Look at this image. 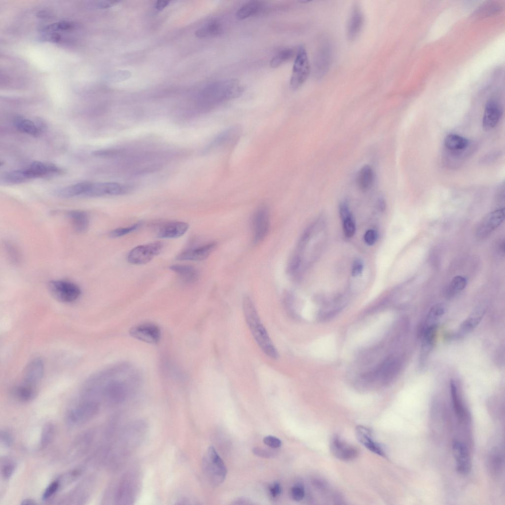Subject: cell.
Here are the masks:
<instances>
[{
    "mask_svg": "<svg viewBox=\"0 0 505 505\" xmlns=\"http://www.w3.org/2000/svg\"><path fill=\"white\" fill-rule=\"evenodd\" d=\"M243 310L247 324L255 341L262 352L272 359H277L279 354L263 326L252 299L245 295L242 300Z\"/></svg>",
    "mask_w": 505,
    "mask_h": 505,
    "instance_id": "6da1fadb",
    "label": "cell"
},
{
    "mask_svg": "<svg viewBox=\"0 0 505 505\" xmlns=\"http://www.w3.org/2000/svg\"><path fill=\"white\" fill-rule=\"evenodd\" d=\"M203 469L208 481L213 486L219 485L226 477V466L213 446L209 447L203 458Z\"/></svg>",
    "mask_w": 505,
    "mask_h": 505,
    "instance_id": "7a4b0ae2",
    "label": "cell"
},
{
    "mask_svg": "<svg viewBox=\"0 0 505 505\" xmlns=\"http://www.w3.org/2000/svg\"><path fill=\"white\" fill-rule=\"evenodd\" d=\"M52 296L62 302H72L77 299L81 293L79 287L75 283L67 280L50 281L48 284Z\"/></svg>",
    "mask_w": 505,
    "mask_h": 505,
    "instance_id": "3957f363",
    "label": "cell"
},
{
    "mask_svg": "<svg viewBox=\"0 0 505 505\" xmlns=\"http://www.w3.org/2000/svg\"><path fill=\"white\" fill-rule=\"evenodd\" d=\"M164 244L161 242H155L138 246L128 253L127 261L133 264H145L158 255L162 251Z\"/></svg>",
    "mask_w": 505,
    "mask_h": 505,
    "instance_id": "277c9868",
    "label": "cell"
},
{
    "mask_svg": "<svg viewBox=\"0 0 505 505\" xmlns=\"http://www.w3.org/2000/svg\"><path fill=\"white\" fill-rule=\"evenodd\" d=\"M310 72V63L306 51L303 47L299 48L293 64L290 79V86L296 90L306 80Z\"/></svg>",
    "mask_w": 505,
    "mask_h": 505,
    "instance_id": "5b68a950",
    "label": "cell"
},
{
    "mask_svg": "<svg viewBox=\"0 0 505 505\" xmlns=\"http://www.w3.org/2000/svg\"><path fill=\"white\" fill-rule=\"evenodd\" d=\"M139 487L138 475L128 473L122 477L115 492L116 501L120 504H132L137 496Z\"/></svg>",
    "mask_w": 505,
    "mask_h": 505,
    "instance_id": "8992f818",
    "label": "cell"
},
{
    "mask_svg": "<svg viewBox=\"0 0 505 505\" xmlns=\"http://www.w3.org/2000/svg\"><path fill=\"white\" fill-rule=\"evenodd\" d=\"M504 218V208L489 213L477 225L475 231L476 236L479 239L486 237L502 224Z\"/></svg>",
    "mask_w": 505,
    "mask_h": 505,
    "instance_id": "52a82bcc",
    "label": "cell"
},
{
    "mask_svg": "<svg viewBox=\"0 0 505 505\" xmlns=\"http://www.w3.org/2000/svg\"><path fill=\"white\" fill-rule=\"evenodd\" d=\"M329 448L334 457L343 461H352L359 454L356 446L346 442L337 434H334L331 438Z\"/></svg>",
    "mask_w": 505,
    "mask_h": 505,
    "instance_id": "ba28073f",
    "label": "cell"
},
{
    "mask_svg": "<svg viewBox=\"0 0 505 505\" xmlns=\"http://www.w3.org/2000/svg\"><path fill=\"white\" fill-rule=\"evenodd\" d=\"M134 338L147 343L155 344L160 339V329L158 325L151 323H144L133 326L129 331Z\"/></svg>",
    "mask_w": 505,
    "mask_h": 505,
    "instance_id": "9c48e42d",
    "label": "cell"
},
{
    "mask_svg": "<svg viewBox=\"0 0 505 505\" xmlns=\"http://www.w3.org/2000/svg\"><path fill=\"white\" fill-rule=\"evenodd\" d=\"M129 190L128 187L116 182H90L83 195L89 197L118 195L125 194Z\"/></svg>",
    "mask_w": 505,
    "mask_h": 505,
    "instance_id": "30bf717a",
    "label": "cell"
},
{
    "mask_svg": "<svg viewBox=\"0 0 505 505\" xmlns=\"http://www.w3.org/2000/svg\"><path fill=\"white\" fill-rule=\"evenodd\" d=\"M254 244H258L266 236L269 228V214L264 206L258 208L252 218Z\"/></svg>",
    "mask_w": 505,
    "mask_h": 505,
    "instance_id": "8fae6325",
    "label": "cell"
},
{
    "mask_svg": "<svg viewBox=\"0 0 505 505\" xmlns=\"http://www.w3.org/2000/svg\"><path fill=\"white\" fill-rule=\"evenodd\" d=\"M355 435L359 442L368 450L379 456L387 457L383 446L375 440L369 428L362 425L357 426Z\"/></svg>",
    "mask_w": 505,
    "mask_h": 505,
    "instance_id": "7c38bea8",
    "label": "cell"
},
{
    "mask_svg": "<svg viewBox=\"0 0 505 505\" xmlns=\"http://www.w3.org/2000/svg\"><path fill=\"white\" fill-rule=\"evenodd\" d=\"M332 57L331 46L328 41L322 43L316 54L314 62L315 74L317 78L322 77L330 67Z\"/></svg>",
    "mask_w": 505,
    "mask_h": 505,
    "instance_id": "4fadbf2b",
    "label": "cell"
},
{
    "mask_svg": "<svg viewBox=\"0 0 505 505\" xmlns=\"http://www.w3.org/2000/svg\"><path fill=\"white\" fill-rule=\"evenodd\" d=\"M188 224L182 221H169L158 224L156 236L160 238H176L182 236L188 230Z\"/></svg>",
    "mask_w": 505,
    "mask_h": 505,
    "instance_id": "5bb4252c",
    "label": "cell"
},
{
    "mask_svg": "<svg viewBox=\"0 0 505 505\" xmlns=\"http://www.w3.org/2000/svg\"><path fill=\"white\" fill-rule=\"evenodd\" d=\"M364 17L359 4H354L352 8L347 25V36L349 40H355L360 34L363 26Z\"/></svg>",
    "mask_w": 505,
    "mask_h": 505,
    "instance_id": "9a60e30c",
    "label": "cell"
},
{
    "mask_svg": "<svg viewBox=\"0 0 505 505\" xmlns=\"http://www.w3.org/2000/svg\"><path fill=\"white\" fill-rule=\"evenodd\" d=\"M98 405L94 402L83 403L72 409L68 415V420L72 424L78 425L85 423L93 418L97 413Z\"/></svg>",
    "mask_w": 505,
    "mask_h": 505,
    "instance_id": "2e32d148",
    "label": "cell"
},
{
    "mask_svg": "<svg viewBox=\"0 0 505 505\" xmlns=\"http://www.w3.org/2000/svg\"><path fill=\"white\" fill-rule=\"evenodd\" d=\"M216 243L212 242L184 250L177 256L178 260L201 261L206 259L214 251Z\"/></svg>",
    "mask_w": 505,
    "mask_h": 505,
    "instance_id": "e0dca14e",
    "label": "cell"
},
{
    "mask_svg": "<svg viewBox=\"0 0 505 505\" xmlns=\"http://www.w3.org/2000/svg\"><path fill=\"white\" fill-rule=\"evenodd\" d=\"M503 114L500 104L496 101L490 100L485 106L482 120V127L485 131H489L495 128L499 122Z\"/></svg>",
    "mask_w": 505,
    "mask_h": 505,
    "instance_id": "ac0fdd59",
    "label": "cell"
},
{
    "mask_svg": "<svg viewBox=\"0 0 505 505\" xmlns=\"http://www.w3.org/2000/svg\"><path fill=\"white\" fill-rule=\"evenodd\" d=\"M452 451L456 462V468L460 474H468L471 469V460L467 447L463 443L454 441Z\"/></svg>",
    "mask_w": 505,
    "mask_h": 505,
    "instance_id": "d6986e66",
    "label": "cell"
},
{
    "mask_svg": "<svg viewBox=\"0 0 505 505\" xmlns=\"http://www.w3.org/2000/svg\"><path fill=\"white\" fill-rule=\"evenodd\" d=\"M28 179H33L49 174H62L64 170L52 163H45L34 161L26 168L23 169Z\"/></svg>",
    "mask_w": 505,
    "mask_h": 505,
    "instance_id": "ffe728a7",
    "label": "cell"
},
{
    "mask_svg": "<svg viewBox=\"0 0 505 505\" xmlns=\"http://www.w3.org/2000/svg\"><path fill=\"white\" fill-rule=\"evenodd\" d=\"M241 128L237 126L230 128L218 135L210 145V148H225L235 144L240 138Z\"/></svg>",
    "mask_w": 505,
    "mask_h": 505,
    "instance_id": "44dd1931",
    "label": "cell"
},
{
    "mask_svg": "<svg viewBox=\"0 0 505 505\" xmlns=\"http://www.w3.org/2000/svg\"><path fill=\"white\" fill-rule=\"evenodd\" d=\"M44 372V364L40 359H35L27 365L24 372V383L34 386L41 379Z\"/></svg>",
    "mask_w": 505,
    "mask_h": 505,
    "instance_id": "7402d4cb",
    "label": "cell"
},
{
    "mask_svg": "<svg viewBox=\"0 0 505 505\" xmlns=\"http://www.w3.org/2000/svg\"><path fill=\"white\" fill-rule=\"evenodd\" d=\"M436 332V324L424 327L420 356V361L422 364L425 361L434 346Z\"/></svg>",
    "mask_w": 505,
    "mask_h": 505,
    "instance_id": "603a6c76",
    "label": "cell"
},
{
    "mask_svg": "<svg viewBox=\"0 0 505 505\" xmlns=\"http://www.w3.org/2000/svg\"><path fill=\"white\" fill-rule=\"evenodd\" d=\"M170 269L178 274L182 281L186 284L195 283L199 277L198 270L194 266L185 264H175Z\"/></svg>",
    "mask_w": 505,
    "mask_h": 505,
    "instance_id": "cb8c5ba5",
    "label": "cell"
},
{
    "mask_svg": "<svg viewBox=\"0 0 505 505\" xmlns=\"http://www.w3.org/2000/svg\"><path fill=\"white\" fill-rule=\"evenodd\" d=\"M73 229L78 233L85 232L88 228L89 219L88 215L84 211L71 210L67 213Z\"/></svg>",
    "mask_w": 505,
    "mask_h": 505,
    "instance_id": "d4e9b609",
    "label": "cell"
},
{
    "mask_svg": "<svg viewBox=\"0 0 505 505\" xmlns=\"http://www.w3.org/2000/svg\"><path fill=\"white\" fill-rule=\"evenodd\" d=\"M357 184L362 191L368 190L372 186L374 180V173L371 166L364 165L359 170L357 176Z\"/></svg>",
    "mask_w": 505,
    "mask_h": 505,
    "instance_id": "484cf974",
    "label": "cell"
},
{
    "mask_svg": "<svg viewBox=\"0 0 505 505\" xmlns=\"http://www.w3.org/2000/svg\"><path fill=\"white\" fill-rule=\"evenodd\" d=\"M90 182L83 181L66 187L59 188L56 190L55 194L62 197H72L80 195H84L87 189Z\"/></svg>",
    "mask_w": 505,
    "mask_h": 505,
    "instance_id": "4316f807",
    "label": "cell"
},
{
    "mask_svg": "<svg viewBox=\"0 0 505 505\" xmlns=\"http://www.w3.org/2000/svg\"><path fill=\"white\" fill-rule=\"evenodd\" d=\"M222 32V27L220 22L212 20L197 30L195 34L199 37H210L220 35Z\"/></svg>",
    "mask_w": 505,
    "mask_h": 505,
    "instance_id": "83f0119b",
    "label": "cell"
},
{
    "mask_svg": "<svg viewBox=\"0 0 505 505\" xmlns=\"http://www.w3.org/2000/svg\"><path fill=\"white\" fill-rule=\"evenodd\" d=\"M262 7V4L258 1H248L237 11L236 18L242 20L255 15L260 11Z\"/></svg>",
    "mask_w": 505,
    "mask_h": 505,
    "instance_id": "f1b7e54d",
    "label": "cell"
},
{
    "mask_svg": "<svg viewBox=\"0 0 505 505\" xmlns=\"http://www.w3.org/2000/svg\"><path fill=\"white\" fill-rule=\"evenodd\" d=\"M484 313V311L482 309H477L474 311L462 323L460 326V332L464 334L472 330L481 321Z\"/></svg>",
    "mask_w": 505,
    "mask_h": 505,
    "instance_id": "f546056e",
    "label": "cell"
},
{
    "mask_svg": "<svg viewBox=\"0 0 505 505\" xmlns=\"http://www.w3.org/2000/svg\"><path fill=\"white\" fill-rule=\"evenodd\" d=\"M14 124L19 131L34 137H38L41 134L36 123L30 120L18 118L15 120Z\"/></svg>",
    "mask_w": 505,
    "mask_h": 505,
    "instance_id": "4dcf8cb0",
    "label": "cell"
},
{
    "mask_svg": "<svg viewBox=\"0 0 505 505\" xmlns=\"http://www.w3.org/2000/svg\"><path fill=\"white\" fill-rule=\"evenodd\" d=\"M444 146L451 150L465 149L469 145L468 140L458 135L451 134L446 136L444 140Z\"/></svg>",
    "mask_w": 505,
    "mask_h": 505,
    "instance_id": "1f68e13d",
    "label": "cell"
},
{
    "mask_svg": "<svg viewBox=\"0 0 505 505\" xmlns=\"http://www.w3.org/2000/svg\"><path fill=\"white\" fill-rule=\"evenodd\" d=\"M467 284V280L465 277L462 276L455 277L445 289L444 291L445 297L448 298L453 297L465 289Z\"/></svg>",
    "mask_w": 505,
    "mask_h": 505,
    "instance_id": "d6a6232c",
    "label": "cell"
},
{
    "mask_svg": "<svg viewBox=\"0 0 505 505\" xmlns=\"http://www.w3.org/2000/svg\"><path fill=\"white\" fill-rule=\"evenodd\" d=\"M13 393L19 400L27 401L35 397L36 391L35 387L23 384L16 387L14 389Z\"/></svg>",
    "mask_w": 505,
    "mask_h": 505,
    "instance_id": "836d02e7",
    "label": "cell"
},
{
    "mask_svg": "<svg viewBox=\"0 0 505 505\" xmlns=\"http://www.w3.org/2000/svg\"><path fill=\"white\" fill-rule=\"evenodd\" d=\"M445 310V307L443 303H437L433 305L428 313L424 327L436 324V322L444 314Z\"/></svg>",
    "mask_w": 505,
    "mask_h": 505,
    "instance_id": "e575fe53",
    "label": "cell"
},
{
    "mask_svg": "<svg viewBox=\"0 0 505 505\" xmlns=\"http://www.w3.org/2000/svg\"><path fill=\"white\" fill-rule=\"evenodd\" d=\"M450 388L452 405L455 413L458 418H462L464 414V408L454 381L451 382Z\"/></svg>",
    "mask_w": 505,
    "mask_h": 505,
    "instance_id": "d590c367",
    "label": "cell"
},
{
    "mask_svg": "<svg viewBox=\"0 0 505 505\" xmlns=\"http://www.w3.org/2000/svg\"><path fill=\"white\" fill-rule=\"evenodd\" d=\"M294 51L291 48H286L279 51L271 59L270 66L272 68H276L290 59L293 56Z\"/></svg>",
    "mask_w": 505,
    "mask_h": 505,
    "instance_id": "8d00e7d4",
    "label": "cell"
},
{
    "mask_svg": "<svg viewBox=\"0 0 505 505\" xmlns=\"http://www.w3.org/2000/svg\"><path fill=\"white\" fill-rule=\"evenodd\" d=\"M4 247L10 263L15 265H19L21 261V256L16 246L13 243L8 241L4 243Z\"/></svg>",
    "mask_w": 505,
    "mask_h": 505,
    "instance_id": "74e56055",
    "label": "cell"
},
{
    "mask_svg": "<svg viewBox=\"0 0 505 505\" xmlns=\"http://www.w3.org/2000/svg\"><path fill=\"white\" fill-rule=\"evenodd\" d=\"M503 458L501 452L498 448L493 449L489 459V465L491 470L495 474H497L502 469Z\"/></svg>",
    "mask_w": 505,
    "mask_h": 505,
    "instance_id": "f35d334b",
    "label": "cell"
},
{
    "mask_svg": "<svg viewBox=\"0 0 505 505\" xmlns=\"http://www.w3.org/2000/svg\"><path fill=\"white\" fill-rule=\"evenodd\" d=\"M74 26L72 22L64 21L51 24L43 27L41 30L45 33L55 32L58 31L70 30L72 29Z\"/></svg>",
    "mask_w": 505,
    "mask_h": 505,
    "instance_id": "ab89813d",
    "label": "cell"
},
{
    "mask_svg": "<svg viewBox=\"0 0 505 505\" xmlns=\"http://www.w3.org/2000/svg\"><path fill=\"white\" fill-rule=\"evenodd\" d=\"M4 180L7 183L15 184L23 182L28 179L23 169L8 172L4 176Z\"/></svg>",
    "mask_w": 505,
    "mask_h": 505,
    "instance_id": "60d3db41",
    "label": "cell"
},
{
    "mask_svg": "<svg viewBox=\"0 0 505 505\" xmlns=\"http://www.w3.org/2000/svg\"><path fill=\"white\" fill-rule=\"evenodd\" d=\"M141 225V223L139 222L129 226L115 228L109 233V236L112 238L121 237L136 230Z\"/></svg>",
    "mask_w": 505,
    "mask_h": 505,
    "instance_id": "b9f144b4",
    "label": "cell"
},
{
    "mask_svg": "<svg viewBox=\"0 0 505 505\" xmlns=\"http://www.w3.org/2000/svg\"><path fill=\"white\" fill-rule=\"evenodd\" d=\"M55 429L52 424H47L44 427L41 437V445L44 447L48 445L54 435Z\"/></svg>",
    "mask_w": 505,
    "mask_h": 505,
    "instance_id": "7bdbcfd3",
    "label": "cell"
},
{
    "mask_svg": "<svg viewBox=\"0 0 505 505\" xmlns=\"http://www.w3.org/2000/svg\"><path fill=\"white\" fill-rule=\"evenodd\" d=\"M343 230L347 237H352L356 231V224L352 216L343 220Z\"/></svg>",
    "mask_w": 505,
    "mask_h": 505,
    "instance_id": "ee69618b",
    "label": "cell"
},
{
    "mask_svg": "<svg viewBox=\"0 0 505 505\" xmlns=\"http://www.w3.org/2000/svg\"><path fill=\"white\" fill-rule=\"evenodd\" d=\"M290 494L293 500L296 502L301 501L305 496L304 488L300 484H296L291 487Z\"/></svg>",
    "mask_w": 505,
    "mask_h": 505,
    "instance_id": "f6af8a7d",
    "label": "cell"
},
{
    "mask_svg": "<svg viewBox=\"0 0 505 505\" xmlns=\"http://www.w3.org/2000/svg\"><path fill=\"white\" fill-rule=\"evenodd\" d=\"M282 492V487L279 482L275 481L271 484L268 487V493L272 500H276L279 498Z\"/></svg>",
    "mask_w": 505,
    "mask_h": 505,
    "instance_id": "bcb514c9",
    "label": "cell"
},
{
    "mask_svg": "<svg viewBox=\"0 0 505 505\" xmlns=\"http://www.w3.org/2000/svg\"><path fill=\"white\" fill-rule=\"evenodd\" d=\"M60 486L58 481H55L50 483L43 493V500H46L52 497L58 490Z\"/></svg>",
    "mask_w": 505,
    "mask_h": 505,
    "instance_id": "7dc6e473",
    "label": "cell"
},
{
    "mask_svg": "<svg viewBox=\"0 0 505 505\" xmlns=\"http://www.w3.org/2000/svg\"><path fill=\"white\" fill-rule=\"evenodd\" d=\"M39 40L43 41L58 43L61 40V36L56 32L45 33L39 37Z\"/></svg>",
    "mask_w": 505,
    "mask_h": 505,
    "instance_id": "c3c4849f",
    "label": "cell"
},
{
    "mask_svg": "<svg viewBox=\"0 0 505 505\" xmlns=\"http://www.w3.org/2000/svg\"><path fill=\"white\" fill-rule=\"evenodd\" d=\"M263 442L269 447L272 448H278L282 445V441L278 438L272 436L268 435L264 437Z\"/></svg>",
    "mask_w": 505,
    "mask_h": 505,
    "instance_id": "681fc988",
    "label": "cell"
},
{
    "mask_svg": "<svg viewBox=\"0 0 505 505\" xmlns=\"http://www.w3.org/2000/svg\"><path fill=\"white\" fill-rule=\"evenodd\" d=\"M252 452L256 456L266 458L273 457L276 454L274 451L259 447H255L253 448Z\"/></svg>",
    "mask_w": 505,
    "mask_h": 505,
    "instance_id": "f907efd6",
    "label": "cell"
},
{
    "mask_svg": "<svg viewBox=\"0 0 505 505\" xmlns=\"http://www.w3.org/2000/svg\"><path fill=\"white\" fill-rule=\"evenodd\" d=\"M378 234L377 232L373 229L367 230L364 235V240L366 244L371 246L375 244L377 240Z\"/></svg>",
    "mask_w": 505,
    "mask_h": 505,
    "instance_id": "816d5d0a",
    "label": "cell"
},
{
    "mask_svg": "<svg viewBox=\"0 0 505 505\" xmlns=\"http://www.w3.org/2000/svg\"><path fill=\"white\" fill-rule=\"evenodd\" d=\"M363 269V263L360 259L355 260L352 268V275L354 277L360 275Z\"/></svg>",
    "mask_w": 505,
    "mask_h": 505,
    "instance_id": "f5cc1de1",
    "label": "cell"
},
{
    "mask_svg": "<svg viewBox=\"0 0 505 505\" xmlns=\"http://www.w3.org/2000/svg\"><path fill=\"white\" fill-rule=\"evenodd\" d=\"M15 469V465L12 463H9L5 465L2 469V474L4 478H9L11 477Z\"/></svg>",
    "mask_w": 505,
    "mask_h": 505,
    "instance_id": "db71d44e",
    "label": "cell"
},
{
    "mask_svg": "<svg viewBox=\"0 0 505 505\" xmlns=\"http://www.w3.org/2000/svg\"><path fill=\"white\" fill-rule=\"evenodd\" d=\"M339 214L342 221L349 216H352L348 205L346 202H342L340 204Z\"/></svg>",
    "mask_w": 505,
    "mask_h": 505,
    "instance_id": "11a10c76",
    "label": "cell"
},
{
    "mask_svg": "<svg viewBox=\"0 0 505 505\" xmlns=\"http://www.w3.org/2000/svg\"><path fill=\"white\" fill-rule=\"evenodd\" d=\"M0 437L2 442L5 446L9 447L11 445L12 441V437L7 432H1Z\"/></svg>",
    "mask_w": 505,
    "mask_h": 505,
    "instance_id": "9f6ffc18",
    "label": "cell"
},
{
    "mask_svg": "<svg viewBox=\"0 0 505 505\" xmlns=\"http://www.w3.org/2000/svg\"><path fill=\"white\" fill-rule=\"evenodd\" d=\"M169 2L170 1L168 0H158L155 2V8L159 10H161L167 6Z\"/></svg>",
    "mask_w": 505,
    "mask_h": 505,
    "instance_id": "6f0895ef",
    "label": "cell"
},
{
    "mask_svg": "<svg viewBox=\"0 0 505 505\" xmlns=\"http://www.w3.org/2000/svg\"><path fill=\"white\" fill-rule=\"evenodd\" d=\"M232 504H233V505H248V504H252V503H251V501H249V500L247 499V498H238L236 500L234 501L233 503H232Z\"/></svg>",
    "mask_w": 505,
    "mask_h": 505,
    "instance_id": "680465c9",
    "label": "cell"
},
{
    "mask_svg": "<svg viewBox=\"0 0 505 505\" xmlns=\"http://www.w3.org/2000/svg\"><path fill=\"white\" fill-rule=\"evenodd\" d=\"M117 1H103L98 4V6L101 8H108L117 3Z\"/></svg>",
    "mask_w": 505,
    "mask_h": 505,
    "instance_id": "91938a15",
    "label": "cell"
},
{
    "mask_svg": "<svg viewBox=\"0 0 505 505\" xmlns=\"http://www.w3.org/2000/svg\"><path fill=\"white\" fill-rule=\"evenodd\" d=\"M36 16L39 18H45L50 17V14L47 11L42 10L38 11L36 14Z\"/></svg>",
    "mask_w": 505,
    "mask_h": 505,
    "instance_id": "94428289",
    "label": "cell"
},
{
    "mask_svg": "<svg viewBox=\"0 0 505 505\" xmlns=\"http://www.w3.org/2000/svg\"><path fill=\"white\" fill-rule=\"evenodd\" d=\"M498 250L500 253H504L505 252V241L503 240L499 242L498 247Z\"/></svg>",
    "mask_w": 505,
    "mask_h": 505,
    "instance_id": "6125c7cd",
    "label": "cell"
},
{
    "mask_svg": "<svg viewBox=\"0 0 505 505\" xmlns=\"http://www.w3.org/2000/svg\"><path fill=\"white\" fill-rule=\"evenodd\" d=\"M35 504H36V503L34 500L30 499H25L21 503L22 505H32Z\"/></svg>",
    "mask_w": 505,
    "mask_h": 505,
    "instance_id": "be15d7a7",
    "label": "cell"
}]
</instances>
